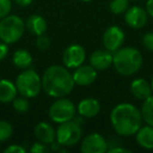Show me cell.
I'll use <instances>...</instances> for the list:
<instances>
[{
	"label": "cell",
	"mask_w": 153,
	"mask_h": 153,
	"mask_svg": "<svg viewBox=\"0 0 153 153\" xmlns=\"http://www.w3.org/2000/svg\"><path fill=\"white\" fill-rule=\"evenodd\" d=\"M76 110L79 112L81 117L84 119H90V117H94L96 115L99 114L101 111V104L97 99L94 98H86L83 99L81 102L78 104Z\"/></svg>",
	"instance_id": "obj_14"
},
{
	"label": "cell",
	"mask_w": 153,
	"mask_h": 153,
	"mask_svg": "<svg viewBox=\"0 0 153 153\" xmlns=\"http://www.w3.org/2000/svg\"><path fill=\"white\" fill-rule=\"evenodd\" d=\"M84 123L83 117H74L65 123L59 125L56 130V140L62 145V147H72L79 143L82 137V125Z\"/></svg>",
	"instance_id": "obj_4"
},
{
	"label": "cell",
	"mask_w": 153,
	"mask_h": 153,
	"mask_svg": "<svg viewBox=\"0 0 153 153\" xmlns=\"http://www.w3.org/2000/svg\"><path fill=\"white\" fill-rule=\"evenodd\" d=\"M135 138L140 147L153 150V126H142L135 133Z\"/></svg>",
	"instance_id": "obj_17"
},
{
	"label": "cell",
	"mask_w": 153,
	"mask_h": 153,
	"mask_svg": "<svg viewBox=\"0 0 153 153\" xmlns=\"http://www.w3.org/2000/svg\"><path fill=\"white\" fill-rule=\"evenodd\" d=\"M25 27L33 35L39 36V35L45 34L47 30V22L42 16L32 15L26 19Z\"/></svg>",
	"instance_id": "obj_18"
},
{
	"label": "cell",
	"mask_w": 153,
	"mask_h": 153,
	"mask_svg": "<svg viewBox=\"0 0 153 153\" xmlns=\"http://www.w3.org/2000/svg\"><path fill=\"white\" fill-rule=\"evenodd\" d=\"M26 151V149L24 147L20 146V145H12L9 146L7 148H5L4 152L5 153H24Z\"/></svg>",
	"instance_id": "obj_29"
},
{
	"label": "cell",
	"mask_w": 153,
	"mask_h": 153,
	"mask_svg": "<svg viewBox=\"0 0 153 153\" xmlns=\"http://www.w3.org/2000/svg\"><path fill=\"white\" fill-rule=\"evenodd\" d=\"M30 151L32 153H45L48 151V148L46 147V145L43 144L41 142H38V143H34L30 147Z\"/></svg>",
	"instance_id": "obj_28"
},
{
	"label": "cell",
	"mask_w": 153,
	"mask_h": 153,
	"mask_svg": "<svg viewBox=\"0 0 153 153\" xmlns=\"http://www.w3.org/2000/svg\"><path fill=\"white\" fill-rule=\"evenodd\" d=\"M107 152H109V153H130L131 150H129V149H127V148H124V147H121L120 145H117V146H113V147H111V148H109Z\"/></svg>",
	"instance_id": "obj_31"
},
{
	"label": "cell",
	"mask_w": 153,
	"mask_h": 153,
	"mask_svg": "<svg viewBox=\"0 0 153 153\" xmlns=\"http://www.w3.org/2000/svg\"><path fill=\"white\" fill-rule=\"evenodd\" d=\"M148 21V13L146 10L140 7H132L126 11L125 22L127 25L134 30H140L144 27Z\"/></svg>",
	"instance_id": "obj_11"
},
{
	"label": "cell",
	"mask_w": 153,
	"mask_h": 153,
	"mask_svg": "<svg viewBox=\"0 0 153 153\" xmlns=\"http://www.w3.org/2000/svg\"><path fill=\"white\" fill-rule=\"evenodd\" d=\"M76 113V108L70 100L64 98H59L51 105L48 110V115L51 121L55 123L62 124L74 120Z\"/></svg>",
	"instance_id": "obj_7"
},
{
	"label": "cell",
	"mask_w": 153,
	"mask_h": 153,
	"mask_svg": "<svg viewBox=\"0 0 153 153\" xmlns=\"http://www.w3.org/2000/svg\"><path fill=\"white\" fill-rule=\"evenodd\" d=\"M14 1H15L18 5H20V7H28L34 0H14Z\"/></svg>",
	"instance_id": "obj_34"
},
{
	"label": "cell",
	"mask_w": 153,
	"mask_h": 153,
	"mask_svg": "<svg viewBox=\"0 0 153 153\" xmlns=\"http://www.w3.org/2000/svg\"><path fill=\"white\" fill-rule=\"evenodd\" d=\"M108 142L99 133H90L83 138L80 150L82 153H105L108 151Z\"/></svg>",
	"instance_id": "obj_8"
},
{
	"label": "cell",
	"mask_w": 153,
	"mask_h": 153,
	"mask_svg": "<svg viewBox=\"0 0 153 153\" xmlns=\"http://www.w3.org/2000/svg\"><path fill=\"white\" fill-rule=\"evenodd\" d=\"M12 10V0H0V19L10 15Z\"/></svg>",
	"instance_id": "obj_26"
},
{
	"label": "cell",
	"mask_w": 153,
	"mask_h": 153,
	"mask_svg": "<svg viewBox=\"0 0 153 153\" xmlns=\"http://www.w3.org/2000/svg\"><path fill=\"white\" fill-rule=\"evenodd\" d=\"M15 84L18 92L27 99L37 97L42 89V79L33 68H27L20 72Z\"/></svg>",
	"instance_id": "obj_6"
},
{
	"label": "cell",
	"mask_w": 153,
	"mask_h": 153,
	"mask_svg": "<svg viewBox=\"0 0 153 153\" xmlns=\"http://www.w3.org/2000/svg\"><path fill=\"white\" fill-rule=\"evenodd\" d=\"M151 88H152V92H153V76H152V80H151Z\"/></svg>",
	"instance_id": "obj_35"
},
{
	"label": "cell",
	"mask_w": 153,
	"mask_h": 153,
	"mask_svg": "<svg viewBox=\"0 0 153 153\" xmlns=\"http://www.w3.org/2000/svg\"><path fill=\"white\" fill-rule=\"evenodd\" d=\"M35 135L39 142L45 145H51L53 142H55L57 137L55 128L46 122H40L37 124L35 127Z\"/></svg>",
	"instance_id": "obj_15"
},
{
	"label": "cell",
	"mask_w": 153,
	"mask_h": 153,
	"mask_svg": "<svg viewBox=\"0 0 153 153\" xmlns=\"http://www.w3.org/2000/svg\"><path fill=\"white\" fill-rule=\"evenodd\" d=\"M110 11L115 15L125 14L129 9V0H111L109 3Z\"/></svg>",
	"instance_id": "obj_22"
},
{
	"label": "cell",
	"mask_w": 153,
	"mask_h": 153,
	"mask_svg": "<svg viewBox=\"0 0 153 153\" xmlns=\"http://www.w3.org/2000/svg\"><path fill=\"white\" fill-rule=\"evenodd\" d=\"M9 55V44L4 42H0V61L4 60Z\"/></svg>",
	"instance_id": "obj_30"
},
{
	"label": "cell",
	"mask_w": 153,
	"mask_h": 153,
	"mask_svg": "<svg viewBox=\"0 0 153 153\" xmlns=\"http://www.w3.org/2000/svg\"><path fill=\"white\" fill-rule=\"evenodd\" d=\"M12 60L14 65L19 69H27L33 64V56L26 49H17L13 53Z\"/></svg>",
	"instance_id": "obj_20"
},
{
	"label": "cell",
	"mask_w": 153,
	"mask_h": 153,
	"mask_svg": "<svg viewBox=\"0 0 153 153\" xmlns=\"http://www.w3.org/2000/svg\"><path fill=\"white\" fill-rule=\"evenodd\" d=\"M98 70L94 69L91 65H83L74 68L72 74L74 84L79 86H89L97 80Z\"/></svg>",
	"instance_id": "obj_12"
},
{
	"label": "cell",
	"mask_w": 153,
	"mask_h": 153,
	"mask_svg": "<svg viewBox=\"0 0 153 153\" xmlns=\"http://www.w3.org/2000/svg\"><path fill=\"white\" fill-rule=\"evenodd\" d=\"M62 148V145L60 144L59 142H58L57 140H55V142H53L51 144V151H57V152H59L60 149Z\"/></svg>",
	"instance_id": "obj_33"
},
{
	"label": "cell",
	"mask_w": 153,
	"mask_h": 153,
	"mask_svg": "<svg viewBox=\"0 0 153 153\" xmlns=\"http://www.w3.org/2000/svg\"><path fill=\"white\" fill-rule=\"evenodd\" d=\"M110 122L114 131L121 136H131L143 126L140 110L130 103H121L112 109Z\"/></svg>",
	"instance_id": "obj_2"
},
{
	"label": "cell",
	"mask_w": 153,
	"mask_h": 153,
	"mask_svg": "<svg viewBox=\"0 0 153 153\" xmlns=\"http://www.w3.org/2000/svg\"><path fill=\"white\" fill-rule=\"evenodd\" d=\"M17 87L16 84L9 80H0V102L3 104H7L14 101L17 97Z\"/></svg>",
	"instance_id": "obj_19"
},
{
	"label": "cell",
	"mask_w": 153,
	"mask_h": 153,
	"mask_svg": "<svg viewBox=\"0 0 153 153\" xmlns=\"http://www.w3.org/2000/svg\"><path fill=\"white\" fill-rule=\"evenodd\" d=\"M143 121L147 125L153 126V94L144 101L140 108Z\"/></svg>",
	"instance_id": "obj_21"
},
{
	"label": "cell",
	"mask_w": 153,
	"mask_h": 153,
	"mask_svg": "<svg viewBox=\"0 0 153 153\" xmlns=\"http://www.w3.org/2000/svg\"><path fill=\"white\" fill-rule=\"evenodd\" d=\"M36 45L40 51H46L51 46V39L45 34L39 35L36 39Z\"/></svg>",
	"instance_id": "obj_25"
},
{
	"label": "cell",
	"mask_w": 153,
	"mask_h": 153,
	"mask_svg": "<svg viewBox=\"0 0 153 153\" xmlns=\"http://www.w3.org/2000/svg\"><path fill=\"white\" fill-rule=\"evenodd\" d=\"M81 1H84V2H89V1H92V0H81Z\"/></svg>",
	"instance_id": "obj_36"
},
{
	"label": "cell",
	"mask_w": 153,
	"mask_h": 153,
	"mask_svg": "<svg viewBox=\"0 0 153 153\" xmlns=\"http://www.w3.org/2000/svg\"><path fill=\"white\" fill-rule=\"evenodd\" d=\"M86 59V51L80 44H71L66 47L62 60L67 68H76L81 66Z\"/></svg>",
	"instance_id": "obj_9"
},
{
	"label": "cell",
	"mask_w": 153,
	"mask_h": 153,
	"mask_svg": "<svg viewBox=\"0 0 153 153\" xmlns=\"http://www.w3.org/2000/svg\"><path fill=\"white\" fill-rule=\"evenodd\" d=\"M113 53L107 49H98L90 55L89 64L97 70H106L112 65Z\"/></svg>",
	"instance_id": "obj_13"
},
{
	"label": "cell",
	"mask_w": 153,
	"mask_h": 153,
	"mask_svg": "<svg viewBox=\"0 0 153 153\" xmlns=\"http://www.w3.org/2000/svg\"><path fill=\"white\" fill-rule=\"evenodd\" d=\"M42 79V88L51 98H64L72 91L74 81L67 67L51 65L45 69Z\"/></svg>",
	"instance_id": "obj_1"
},
{
	"label": "cell",
	"mask_w": 153,
	"mask_h": 153,
	"mask_svg": "<svg viewBox=\"0 0 153 153\" xmlns=\"http://www.w3.org/2000/svg\"><path fill=\"white\" fill-rule=\"evenodd\" d=\"M146 11L149 16L153 17V0H148L146 3Z\"/></svg>",
	"instance_id": "obj_32"
},
{
	"label": "cell",
	"mask_w": 153,
	"mask_h": 153,
	"mask_svg": "<svg viewBox=\"0 0 153 153\" xmlns=\"http://www.w3.org/2000/svg\"><path fill=\"white\" fill-rule=\"evenodd\" d=\"M13 107L18 113H26L30 109V102L25 97H16L13 101Z\"/></svg>",
	"instance_id": "obj_23"
},
{
	"label": "cell",
	"mask_w": 153,
	"mask_h": 153,
	"mask_svg": "<svg viewBox=\"0 0 153 153\" xmlns=\"http://www.w3.org/2000/svg\"><path fill=\"white\" fill-rule=\"evenodd\" d=\"M13 134V126L7 121H0V142L7 140Z\"/></svg>",
	"instance_id": "obj_24"
},
{
	"label": "cell",
	"mask_w": 153,
	"mask_h": 153,
	"mask_svg": "<svg viewBox=\"0 0 153 153\" xmlns=\"http://www.w3.org/2000/svg\"><path fill=\"white\" fill-rule=\"evenodd\" d=\"M25 22L16 15H7L0 19V40L7 44L18 42L25 32Z\"/></svg>",
	"instance_id": "obj_5"
},
{
	"label": "cell",
	"mask_w": 153,
	"mask_h": 153,
	"mask_svg": "<svg viewBox=\"0 0 153 153\" xmlns=\"http://www.w3.org/2000/svg\"><path fill=\"white\" fill-rule=\"evenodd\" d=\"M143 44L149 51H153V33H147L143 37Z\"/></svg>",
	"instance_id": "obj_27"
},
{
	"label": "cell",
	"mask_w": 153,
	"mask_h": 153,
	"mask_svg": "<svg viewBox=\"0 0 153 153\" xmlns=\"http://www.w3.org/2000/svg\"><path fill=\"white\" fill-rule=\"evenodd\" d=\"M130 90H131V94H133L134 98L140 101H145L153 94L151 84H149L144 79L133 80L131 82V85H130Z\"/></svg>",
	"instance_id": "obj_16"
},
{
	"label": "cell",
	"mask_w": 153,
	"mask_h": 153,
	"mask_svg": "<svg viewBox=\"0 0 153 153\" xmlns=\"http://www.w3.org/2000/svg\"><path fill=\"white\" fill-rule=\"evenodd\" d=\"M124 41H125V33L119 26H110L105 30L103 35V45L105 49L112 53L123 46Z\"/></svg>",
	"instance_id": "obj_10"
},
{
	"label": "cell",
	"mask_w": 153,
	"mask_h": 153,
	"mask_svg": "<svg viewBox=\"0 0 153 153\" xmlns=\"http://www.w3.org/2000/svg\"><path fill=\"white\" fill-rule=\"evenodd\" d=\"M143 55L137 48L131 46L121 47L113 53V63L115 70L122 76H132L143 66Z\"/></svg>",
	"instance_id": "obj_3"
}]
</instances>
